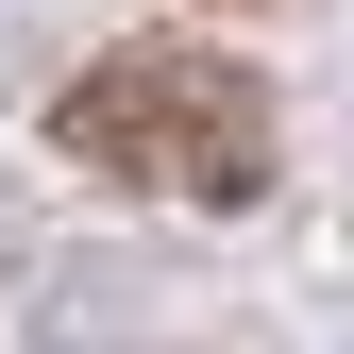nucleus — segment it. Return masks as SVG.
<instances>
[{
	"label": "nucleus",
	"instance_id": "obj_1",
	"mask_svg": "<svg viewBox=\"0 0 354 354\" xmlns=\"http://www.w3.org/2000/svg\"><path fill=\"white\" fill-rule=\"evenodd\" d=\"M51 152L102 169V186H152V203H253L270 186V84H253L236 51L136 34V51H102L51 102Z\"/></svg>",
	"mask_w": 354,
	"mask_h": 354
}]
</instances>
